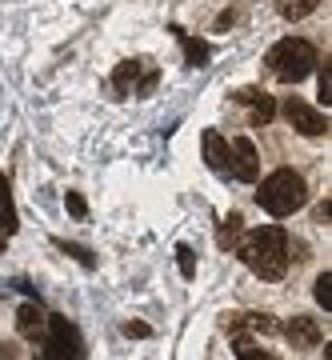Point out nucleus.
I'll list each match as a JSON object with an SVG mask.
<instances>
[{
	"instance_id": "nucleus-13",
	"label": "nucleus",
	"mask_w": 332,
	"mask_h": 360,
	"mask_svg": "<svg viewBox=\"0 0 332 360\" xmlns=\"http://www.w3.org/2000/svg\"><path fill=\"white\" fill-rule=\"evenodd\" d=\"M320 0H276V13L284 16V20H305L308 13H317Z\"/></svg>"
},
{
	"instance_id": "nucleus-1",
	"label": "nucleus",
	"mask_w": 332,
	"mask_h": 360,
	"mask_svg": "<svg viewBox=\"0 0 332 360\" xmlns=\"http://www.w3.org/2000/svg\"><path fill=\"white\" fill-rule=\"evenodd\" d=\"M236 252L244 257V264L260 276V281H281L284 272H288V236L284 229L276 224H260L244 236Z\"/></svg>"
},
{
	"instance_id": "nucleus-8",
	"label": "nucleus",
	"mask_w": 332,
	"mask_h": 360,
	"mask_svg": "<svg viewBox=\"0 0 332 360\" xmlns=\"http://www.w3.org/2000/svg\"><path fill=\"white\" fill-rule=\"evenodd\" d=\"M284 336H288V345L293 348H317L324 336H320V324L312 316H293V321L284 324Z\"/></svg>"
},
{
	"instance_id": "nucleus-15",
	"label": "nucleus",
	"mask_w": 332,
	"mask_h": 360,
	"mask_svg": "<svg viewBox=\"0 0 332 360\" xmlns=\"http://www.w3.org/2000/svg\"><path fill=\"white\" fill-rule=\"evenodd\" d=\"M177 37H180V44H184V56H189V65H205V60H208V44H205V40L184 37L180 28H177Z\"/></svg>"
},
{
	"instance_id": "nucleus-3",
	"label": "nucleus",
	"mask_w": 332,
	"mask_h": 360,
	"mask_svg": "<svg viewBox=\"0 0 332 360\" xmlns=\"http://www.w3.org/2000/svg\"><path fill=\"white\" fill-rule=\"evenodd\" d=\"M264 65H269L281 80L296 84V80H305L308 72L317 68V49H312L305 37H284V40H276V44L269 49Z\"/></svg>"
},
{
	"instance_id": "nucleus-14",
	"label": "nucleus",
	"mask_w": 332,
	"mask_h": 360,
	"mask_svg": "<svg viewBox=\"0 0 332 360\" xmlns=\"http://www.w3.org/2000/svg\"><path fill=\"white\" fill-rule=\"evenodd\" d=\"M144 68V60H124V65L116 68V77H113V84H116V92H128V84L136 89V72Z\"/></svg>"
},
{
	"instance_id": "nucleus-6",
	"label": "nucleus",
	"mask_w": 332,
	"mask_h": 360,
	"mask_svg": "<svg viewBox=\"0 0 332 360\" xmlns=\"http://www.w3.org/2000/svg\"><path fill=\"white\" fill-rule=\"evenodd\" d=\"M229 172L236 180H244V184H253V180H256L260 165H256V148H253V141H248V136L232 141V165H229Z\"/></svg>"
},
{
	"instance_id": "nucleus-21",
	"label": "nucleus",
	"mask_w": 332,
	"mask_h": 360,
	"mask_svg": "<svg viewBox=\"0 0 332 360\" xmlns=\"http://www.w3.org/2000/svg\"><path fill=\"white\" fill-rule=\"evenodd\" d=\"M56 245H60L64 252H72V257H77L80 264H84V269H92V257H89V252H84V248H77V245H68V240H56Z\"/></svg>"
},
{
	"instance_id": "nucleus-12",
	"label": "nucleus",
	"mask_w": 332,
	"mask_h": 360,
	"mask_svg": "<svg viewBox=\"0 0 332 360\" xmlns=\"http://www.w3.org/2000/svg\"><path fill=\"white\" fill-rule=\"evenodd\" d=\"M241 328H248V333H272L276 324H272V316H264V312H248V316H229V333H241Z\"/></svg>"
},
{
	"instance_id": "nucleus-18",
	"label": "nucleus",
	"mask_w": 332,
	"mask_h": 360,
	"mask_svg": "<svg viewBox=\"0 0 332 360\" xmlns=\"http://www.w3.org/2000/svg\"><path fill=\"white\" fill-rule=\"evenodd\" d=\"M236 360H276V356H272V352H264V348H256L253 340L236 336Z\"/></svg>"
},
{
	"instance_id": "nucleus-16",
	"label": "nucleus",
	"mask_w": 332,
	"mask_h": 360,
	"mask_svg": "<svg viewBox=\"0 0 332 360\" xmlns=\"http://www.w3.org/2000/svg\"><path fill=\"white\" fill-rule=\"evenodd\" d=\"M312 296H317V304H320L324 312H332V272H328V269L317 276V284H312Z\"/></svg>"
},
{
	"instance_id": "nucleus-7",
	"label": "nucleus",
	"mask_w": 332,
	"mask_h": 360,
	"mask_svg": "<svg viewBox=\"0 0 332 360\" xmlns=\"http://www.w3.org/2000/svg\"><path fill=\"white\" fill-rule=\"evenodd\" d=\"M200 144H205V160L212 172H220V176H229V165H232V144L220 136L217 129H208L205 136H200Z\"/></svg>"
},
{
	"instance_id": "nucleus-22",
	"label": "nucleus",
	"mask_w": 332,
	"mask_h": 360,
	"mask_svg": "<svg viewBox=\"0 0 332 360\" xmlns=\"http://www.w3.org/2000/svg\"><path fill=\"white\" fill-rule=\"evenodd\" d=\"M64 208H68L72 217H84V212H89V208H84V200H80L77 193H68V196H64Z\"/></svg>"
},
{
	"instance_id": "nucleus-2",
	"label": "nucleus",
	"mask_w": 332,
	"mask_h": 360,
	"mask_svg": "<svg viewBox=\"0 0 332 360\" xmlns=\"http://www.w3.org/2000/svg\"><path fill=\"white\" fill-rule=\"evenodd\" d=\"M308 200L305 176L293 172V168H276L260 180V193H256V205L264 208L269 217H293L296 208Z\"/></svg>"
},
{
	"instance_id": "nucleus-17",
	"label": "nucleus",
	"mask_w": 332,
	"mask_h": 360,
	"mask_svg": "<svg viewBox=\"0 0 332 360\" xmlns=\"http://www.w3.org/2000/svg\"><path fill=\"white\" fill-rule=\"evenodd\" d=\"M241 224H244V220L236 217V212L224 220V229H220V245H224V248H236V245H241Z\"/></svg>"
},
{
	"instance_id": "nucleus-23",
	"label": "nucleus",
	"mask_w": 332,
	"mask_h": 360,
	"mask_svg": "<svg viewBox=\"0 0 332 360\" xmlns=\"http://www.w3.org/2000/svg\"><path fill=\"white\" fill-rule=\"evenodd\" d=\"M124 333L128 336H148V328H144V324H124Z\"/></svg>"
},
{
	"instance_id": "nucleus-19",
	"label": "nucleus",
	"mask_w": 332,
	"mask_h": 360,
	"mask_svg": "<svg viewBox=\"0 0 332 360\" xmlns=\"http://www.w3.org/2000/svg\"><path fill=\"white\" fill-rule=\"evenodd\" d=\"M177 257H180V272H184V281H192V276H196V257H192V248L180 245Z\"/></svg>"
},
{
	"instance_id": "nucleus-24",
	"label": "nucleus",
	"mask_w": 332,
	"mask_h": 360,
	"mask_svg": "<svg viewBox=\"0 0 332 360\" xmlns=\"http://www.w3.org/2000/svg\"><path fill=\"white\" fill-rule=\"evenodd\" d=\"M37 360H60V356H56V352H52V348L44 345V348H40V352H37Z\"/></svg>"
},
{
	"instance_id": "nucleus-11",
	"label": "nucleus",
	"mask_w": 332,
	"mask_h": 360,
	"mask_svg": "<svg viewBox=\"0 0 332 360\" xmlns=\"http://www.w3.org/2000/svg\"><path fill=\"white\" fill-rule=\"evenodd\" d=\"M16 232V212H13V193H8V176L0 172V236Z\"/></svg>"
},
{
	"instance_id": "nucleus-4",
	"label": "nucleus",
	"mask_w": 332,
	"mask_h": 360,
	"mask_svg": "<svg viewBox=\"0 0 332 360\" xmlns=\"http://www.w3.org/2000/svg\"><path fill=\"white\" fill-rule=\"evenodd\" d=\"M44 333H49V340H44V345H49L60 360H84V340H80V328L68 321V316H49Z\"/></svg>"
},
{
	"instance_id": "nucleus-20",
	"label": "nucleus",
	"mask_w": 332,
	"mask_h": 360,
	"mask_svg": "<svg viewBox=\"0 0 332 360\" xmlns=\"http://www.w3.org/2000/svg\"><path fill=\"white\" fill-rule=\"evenodd\" d=\"M317 84H320V101L328 104V101H332V72H328V65L320 68V77H317Z\"/></svg>"
},
{
	"instance_id": "nucleus-5",
	"label": "nucleus",
	"mask_w": 332,
	"mask_h": 360,
	"mask_svg": "<svg viewBox=\"0 0 332 360\" xmlns=\"http://www.w3.org/2000/svg\"><path fill=\"white\" fill-rule=\"evenodd\" d=\"M284 116H288V124H293L300 136H324V132H328V116L317 112V108L305 104L300 96H288V101H284Z\"/></svg>"
},
{
	"instance_id": "nucleus-9",
	"label": "nucleus",
	"mask_w": 332,
	"mask_h": 360,
	"mask_svg": "<svg viewBox=\"0 0 332 360\" xmlns=\"http://www.w3.org/2000/svg\"><path fill=\"white\" fill-rule=\"evenodd\" d=\"M236 101L253 108V120H256V124H269L272 116H276V101H272L264 89H244V92H236Z\"/></svg>"
},
{
	"instance_id": "nucleus-10",
	"label": "nucleus",
	"mask_w": 332,
	"mask_h": 360,
	"mask_svg": "<svg viewBox=\"0 0 332 360\" xmlns=\"http://www.w3.org/2000/svg\"><path fill=\"white\" fill-rule=\"evenodd\" d=\"M44 324H49V316L40 312V304H20V312H16V328H20V336L40 340V336H44Z\"/></svg>"
}]
</instances>
